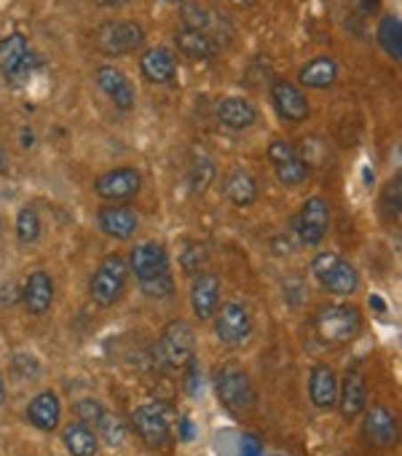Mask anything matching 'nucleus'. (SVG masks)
Wrapping results in <instances>:
<instances>
[{
    "label": "nucleus",
    "mask_w": 402,
    "mask_h": 456,
    "mask_svg": "<svg viewBox=\"0 0 402 456\" xmlns=\"http://www.w3.org/2000/svg\"><path fill=\"white\" fill-rule=\"evenodd\" d=\"M22 301H25L30 314H46L52 301H54V282H52V277L46 272H33L28 285H25Z\"/></svg>",
    "instance_id": "aec40b11"
},
{
    "label": "nucleus",
    "mask_w": 402,
    "mask_h": 456,
    "mask_svg": "<svg viewBox=\"0 0 402 456\" xmlns=\"http://www.w3.org/2000/svg\"><path fill=\"white\" fill-rule=\"evenodd\" d=\"M126 264L118 258V256H110L100 264V269L94 272L92 277V285H89V296L94 304L100 306H113L121 293H124V285H126Z\"/></svg>",
    "instance_id": "39448f33"
},
{
    "label": "nucleus",
    "mask_w": 402,
    "mask_h": 456,
    "mask_svg": "<svg viewBox=\"0 0 402 456\" xmlns=\"http://www.w3.org/2000/svg\"><path fill=\"white\" fill-rule=\"evenodd\" d=\"M164 4H182V0H164Z\"/></svg>",
    "instance_id": "c03bdc74"
},
{
    "label": "nucleus",
    "mask_w": 402,
    "mask_h": 456,
    "mask_svg": "<svg viewBox=\"0 0 402 456\" xmlns=\"http://www.w3.org/2000/svg\"><path fill=\"white\" fill-rule=\"evenodd\" d=\"M365 437L378 448H391L397 443V419L389 408L373 405L365 413Z\"/></svg>",
    "instance_id": "ddd939ff"
},
{
    "label": "nucleus",
    "mask_w": 402,
    "mask_h": 456,
    "mask_svg": "<svg viewBox=\"0 0 402 456\" xmlns=\"http://www.w3.org/2000/svg\"><path fill=\"white\" fill-rule=\"evenodd\" d=\"M370 304H373L378 312H383V301H381V298H370Z\"/></svg>",
    "instance_id": "79ce46f5"
},
{
    "label": "nucleus",
    "mask_w": 402,
    "mask_h": 456,
    "mask_svg": "<svg viewBox=\"0 0 402 456\" xmlns=\"http://www.w3.org/2000/svg\"><path fill=\"white\" fill-rule=\"evenodd\" d=\"M311 272L319 280V285L327 293H335V296H351L357 290V285H359V277H357L354 266L346 264L335 253H319L311 261Z\"/></svg>",
    "instance_id": "f03ea898"
},
{
    "label": "nucleus",
    "mask_w": 402,
    "mask_h": 456,
    "mask_svg": "<svg viewBox=\"0 0 402 456\" xmlns=\"http://www.w3.org/2000/svg\"><path fill=\"white\" fill-rule=\"evenodd\" d=\"M198 389H201V376H198L196 365L190 362V365H188V395H196Z\"/></svg>",
    "instance_id": "e433bc0d"
},
{
    "label": "nucleus",
    "mask_w": 402,
    "mask_h": 456,
    "mask_svg": "<svg viewBox=\"0 0 402 456\" xmlns=\"http://www.w3.org/2000/svg\"><path fill=\"white\" fill-rule=\"evenodd\" d=\"M338 403H341V413L346 419H357L365 411V405H367V387H365V376L357 368L346 370Z\"/></svg>",
    "instance_id": "a211bd4d"
},
{
    "label": "nucleus",
    "mask_w": 402,
    "mask_h": 456,
    "mask_svg": "<svg viewBox=\"0 0 402 456\" xmlns=\"http://www.w3.org/2000/svg\"><path fill=\"white\" fill-rule=\"evenodd\" d=\"M132 427L134 432L153 448H161L172 440V427L169 419L164 413V408L158 405H142L132 413Z\"/></svg>",
    "instance_id": "6e6552de"
},
{
    "label": "nucleus",
    "mask_w": 402,
    "mask_h": 456,
    "mask_svg": "<svg viewBox=\"0 0 402 456\" xmlns=\"http://www.w3.org/2000/svg\"><path fill=\"white\" fill-rule=\"evenodd\" d=\"M97 427L102 429V435H105V440H108L110 445H118V443H121L124 432H121V424H118L116 419H110L108 413H102V419L97 421Z\"/></svg>",
    "instance_id": "473e14b6"
},
{
    "label": "nucleus",
    "mask_w": 402,
    "mask_h": 456,
    "mask_svg": "<svg viewBox=\"0 0 402 456\" xmlns=\"http://www.w3.org/2000/svg\"><path fill=\"white\" fill-rule=\"evenodd\" d=\"M215 389L221 403L234 413H247L255 408V389L247 379V373L237 365H223L215 376Z\"/></svg>",
    "instance_id": "7ed1b4c3"
},
{
    "label": "nucleus",
    "mask_w": 402,
    "mask_h": 456,
    "mask_svg": "<svg viewBox=\"0 0 402 456\" xmlns=\"http://www.w3.org/2000/svg\"><path fill=\"white\" fill-rule=\"evenodd\" d=\"M0 159H4V156H0Z\"/></svg>",
    "instance_id": "49530a36"
},
{
    "label": "nucleus",
    "mask_w": 402,
    "mask_h": 456,
    "mask_svg": "<svg viewBox=\"0 0 402 456\" xmlns=\"http://www.w3.org/2000/svg\"><path fill=\"white\" fill-rule=\"evenodd\" d=\"M145 41V33L137 22H105L97 30V46L105 57H121V54H132L134 49H140Z\"/></svg>",
    "instance_id": "423d86ee"
},
{
    "label": "nucleus",
    "mask_w": 402,
    "mask_h": 456,
    "mask_svg": "<svg viewBox=\"0 0 402 456\" xmlns=\"http://www.w3.org/2000/svg\"><path fill=\"white\" fill-rule=\"evenodd\" d=\"M226 196L237 204V207H250L255 199H258V185L255 180L247 175V172H234L229 180H226Z\"/></svg>",
    "instance_id": "cd10ccee"
},
{
    "label": "nucleus",
    "mask_w": 402,
    "mask_h": 456,
    "mask_svg": "<svg viewBox=\"0 0 402 456\" xmlns=\"http://www.w3.org/2000/svg\"><path fill=\"white\" fill-rule=\"evenodd\" d=\"M231 4H237V6H242V4H250V0H231Z\"/></svg>",
    "instance_id": "37998d69"
},
{
    "label": "nucleus",
    "mask_w": 402,
    "mask_h": 456,
    "mask_svg": "<svg viewBox=\"0 0 402 456\" xmlns=\"http://www.w3.org/2000/svg\"><path fill=\"white\" fill-rule=\"evenodd\" d=\"M140 70H142V76H145L148 81H153V84H166V81L174 78L177 65H174V57H172L169 49L156 46V49H148V52L142 54Z\"/></svg>",
    "instance_id": "4be33fe9"
},
{
    "label": "nucleus",
    "mask_w": 402,
    "mask_h": 456,
    "mask_svg": "<svg viewBox=\"0 0 402 456\" xmlns=\"http://www.w3.org/2000/svg\"><path fill=\"white\" fill-rule=\"evenodd\" d=\"M76 413H78V419H81V424H97L100 419H102V405L97 403V400H81L78 405H76Z\"/></svg>",
    "instance_id": "2f4dec72"
},
{
    "label": "nucleus",
    "mask_w": 402,
    "mask_h": 456,
    "mask_svg": "<svg viewBox=\"0 0 402 456\" xmlns=\"http://www.w3.org/2000/svg\"><path fill=\"white\" fill-rule=\"evenodd\" d=\"M166 269H169V261H166V253H164L161 245L145 242V245L134 248V253H132V272H134V277L142 285L166 277L169 274Z\"/></svg>",
    "instance_id": "f8f14e48"
},
{
    "label": "nucleus",
    "mask_w": 402,
    "mask_h": 456,
    "mask_svg": "<svg viewBox=\"0 0 402 456\" xmlns=\"http://www.w3.org/2000/svg\"><path fill=\"white\" fill-rule=\"evenodd\" d=\"M0 228H4V223H0Z\"/></svg>",
    "instance_id": "a18cd8bd"
},
{
    "label": "nucleus",
    "mask_w": 402,
    "mask_h": 456,
    "mask_svg": "<svg viewBox=\"0 0 402 456\" xmlns=\"http://www.w3.org/2000/svg\"><path fill=\"white\" fill-rule=\"evenodd\" d=\"M97 6H102V9H121V6H126L129 0H94Z\"/></svg>",
    "instance_id": "58836bf2"
},
{
    "label": "nucleus",
    "mask_w": 402,
    "mask_h": 456,
    "mask_svg": "<svg viewBox=\"0 0 402 456\" xmlns=\"http://www.w3.org/2000/svg\"><path fill=\"white\" fill-rule=\"evenodd\" d=\"M221 304V280L215 274H201L190 290V306L198 320H210Z\"/></svg>",
    "instance_id": "dca6fc26"
},
{
    "label": "nucleus",
    "mask_w": 402,
    "mask_h": 456,
    "mask_svg": "<svg viewBox=\"0 0 402 456\" xmlns=\"http://www.w3.org/2000/svg\"><path fill=\"white\" fill-rule=\"evenodd\" d=\"M182 28L185 30H207V25H210V14L201 9L198 4H190V6H185L182 9Z\"/></svg>",
    "instance_id": "7c9ffc66"
},
{
    "label": "nucleus",
    "mask_w": 402,
    "mask_h": 456,
    "mask_svg": "<svg viewBox=\"0 0 402 456\" xmlns=\"http://www.w3.org/2000/svg\"><path fill=\"white\" fill-rule=\"evenodd\" d=\"M309 395H311V403H314L317 408H333V405L338 403V381H335L333 368L317 365V368L311 370Z\"/></svg>",
    "instance_id": "5701e85b"
},
{
    "label": "nucleus",
    "mask_w": 402,
    "mask_h": 456,
    "mask_svg": "<svg viewBox=\"0 0 402 456\" xmlns=\"http://www.w3.org/2000/svg\"><path fill=\"white\" fill-rule=\"evenodd\" d=\"M100 228L108 237L129 240L137 232V215L129 207H102L100 209Z\"/></svg>",
    "instance_id": "412c9836"
},
{
    "label": "nucleus",
    "mask_w": 402,
    "mask_h": 456,
    "mask_svg": "<svg viewBox=\"0 0 402 456\" xmlns=\"http://www.w3.org/2000/svg\"><path fill=\"white\" fill-rule=\"evenodd\" d=\"M177 52L188 60H210L215 54V44L205 30H180L174 36Z\"/></svg>",
    "instance_id": "393cba45"
},
{
    "label": "nucleus",
    "mask_w": 402,
    "mask_h": 456,
    "mask_svg": "<svg viewBox=\"0 0 402 456\" xmlns=\"http://www.w3.org/2000/svg\"><path fill=\"white\" fill-rule=\"evenodd\" d=\"M317 333L330 341V344H349L359 336L362 330V317L354 306H343V304H333L319 309L317 320Z\"/></svg>",
    "instance_id": "f257e3e1"
},
{
    "label": "nucleus",
    "mask_w": 402,
    "mask_h": 456,
    "mask_svg": "<svg viewBox=\"0 0 402 456\" xmlns=\"http://www.w3.org/2000/svg\"><path fill=\"white\" fill-rule=\"evenodd\" d=\"M62 437H65V448L70 451V456H94L97 453V435L81 421L70 424Z\"/></svg>",
    "instance_id": "bb28decb"
},
{
    "label": "nucleus",
    "mask_w": 402,
    "mask_h": 456,
    "mask_svg": "<svg viewBox=\"0 0 402 456\" xmlns=\"http://www.w3.org/2000/svg\"><path fill=\"white\" fill-rule=\"evenodd\" d=\"M210 180H213V164L210 161H198L196 169H193V191H205Z\"/></svg>",
    "instance_id": "f704fd0d"
},
{
    "label": "nucleus",
    "mask_w": 402,
    "mask_h": 456,
    "mask_svg": "<svg viewBox=\"0 0 402 456\" xmlns=\"http://www.w3.org/2000/svg\"><path fill=\"white\" fill-rule=\"evenodd\" d=\"M335 76H338V68L330 57H317L309 65H303L298 73L301 84L309 89H327L335 81Z\"/></svg>",
    "instance_id": "a878e982"
},
{
    "label": "nucleus",
    "mask_w": 402,
    "mask_h": 456,
    "mask_svg": "<svg viewBox=\"0 0 402 456\" xmlns=\"http://www.w3.org/2000/svg\"><path fill=\"white\" fill-rule=\"evenodd\" d=\"M269 159H271V164L277 169L279 183H285L290 188L301 185L309 177V164L298 156V151L287 140H274L269 145Z\"/></svg>",
    "instance_id": "0eeeda50"
},
{
    "label": "nucleus",
    "mask_w": 402,
    "mask_h": 456,
    "mask_svg": "<svg viewBox=\"0 0 402 456\" xmlns=\"http://www.w3.org/2000/svg\"><path fill=\"white\" fill-rule=\"evenodd\" d=\"M28 62H30V46L25 36L14 33L0 41V73L17 78L28 70Z\"/></svg>",
    "instance_id": "f3484780"
},
{
    "label": "nucleus",
    "mask_w": 402,
    "mask_h": 456,
    "mask_svg": "<svg viewBox=\"0 0 402 456\" xmlns=\"http://www.w3.org/2000/svg\"><path fill=\"white\" fill-rule=\"evenodd\" d=\"M215 333L229 346L245 344L250 338V333H253V320H250L247 309L242 304L221 306V314H218V322H215Z\"/></svg>",
    "instance_id": "9d476101"
},
{
    "label": "nucleus",
    "mask_w": 402,
    "mask_h": 456,
    "mask_svg": "<svg viewBox=\"0 0 402 456\" xmlns=\"http://www.w3.org/2000/svg\"><path fill=\"white\" fill-rule=\"evenodd\" d=\"M271 100H274V105H277V110H279L282 118H287L293 124H301V121L309 118V102L301 94V89H295L293 84L277 81L271 86Z\"/></svg>",
    "instance_id": "2eb2a0df"
},
{
    "label": "nucleus",
    "mask_w": 402,
    "mask_h": 456,
    "mask_svg": "<svg viewBox=\"0 0 402 456\" xmlns=\"http://www.w3.org/2000/svg\"><path fill=\"white\" fill-rule=\"evenodd\" d=\"M242 456H263V451H261V445H258L255 437H245V443H242Z\"/></svg>",
    "instance_id": "4c0bfd02"
},
{
    "label": "nucleus",
    "mask_w": 402,
    "mask_h": 456,
    "mask_svg": "<svg viewBox=\"0 0 402 456\" xmlns=\"http://www.w3.org/2000/svg\"><path fill=\"white\" fill-rule=\"evenodd\" d=\"M180 429H182V440H190L193 429H190V421H188V419H182V421H180Z\"/></svg>",
    "instance_id": "ea45409f"
},
{
    "label": "nucleus",
    "mask_w": 402,
    "mask_h": 456,
    "mask_svg": "<svg viewBox=\"0 0 402 456\" xmlns=\"http://www.w3.org/2000/svg\"><path fill=\"white\" fill-rule=\"evenodd\" d=\"M4 400H6V384H4V379H0V405H4Z\"/></svg>",
    "instance_id": "a19ab883"
},
{
    "label": "nucleus",
    "mask_w": 402,
    "mask_h": 456,
    "mask_svg": "<svg viewBox=\"0 0 402 456\" xmlns=\"http://www.w3.org/2000/svg\"><path fill=\"white\" fill-rule=\"evenodd\" d=\"M193 328L182 320H174L164 328L158 341V357L169 368H188L193 362Z\"/></svg>",
    "instance_id": "20e7f679"
},
{
    "label": "nucleus",
    "mask_w": 402,
    "mask_h": 456,
    "mask_svg": "<svg viewBox=\"0 0 402 456\" xmlns=\"http://www.w3.org/2000/svg\"><path fill=\"white\" fill-rule=\"evenodd\" d=\"M218 121L226 126V129H247L258 121V110L250 100H242V97H226L221 105H218Z\"/></svg>",
    "instance_id": "6ab92c4d"
},
{
    "label": "nucleus",
    "mask_w": 402,
    "mask_h": 456,
    "mask_svg": "<svg viewBox=\"0 0 402 456\" xmlns=\"http://www.w3.org/2000/svg\"><path fill=\"white\" fill-rule=\"evenodd\" d=\"M378 44H381V49L391 60L402 57V30H399V20L397 17H383L381 20V25H378Z\"/></svg>",
    "instance_id": "c85d7f7f"
},
{
    "label": "nucleus",
    "mask_w": 402,
    "mask_h": 456,
    "mask_svg": "<svg viewBox=\"0 0 402 456\" xmlns=\"http://www.w3.org/2000/svg\"><path fill=\"white\" fill-rule=\"evenodd\" d=\"M28 419L33 427L44 429V432H52L57 424H60V400L54 392H41L30 408H28Z\"/></svg>",
    "instance_id": "b1692460"
},
{
    "label": "nucleus",
    "mask_w": 402,
    "mask_h": 456,
    "mask_svg": "<svg viewBox=\"0 0 402 456\" xmlns=\"http://www.w3.org/2000/svg\"><path fill=\"white\" fill-rule=\"evenodd\" d=\"M140 172L132 167H121L113 172H105L102 177H97L94 191L97 196L108 199V201H118V199H129L140 191Z\"/></svg>",
    "instance_id": "9b49d317"
},
{
    "label": "nucleus",
    "mask_w": 402,
    "mask_h": 456,
    "mask_svg": "<svg viewBox=\"0 0 402 456\" xmlns=\"http://www.w3.org/2000/svg\"><path fill=\"white\" fill-rule=\"evenodd\" d=\"M38 234H41V220L33 207H25L17 217V237H20V242L30 245L38 240Z\"/></svg>",
    "instance_id": "c756f323"
},
{
    "label": "nucleus",
    "mask_w": 402,
    "mask_h": 456,
    "mask_svg": "<svg viewBox=\"0 0 402 456\" xmlns=\"http://www.w3.org/2000/svg\"><path fill=\"white\" fill-rule=\"evenodd\" d=\"M205 258H207L205 248H201V245L196 248V245H193V248L182 256V269H185L188 274H193V272H198L201 264H205Z\"/></svg>",
    "instance_id": "72a5a7b5"
},
{
    "label": "nucleus",
    "mask_w": 402,
    "mask_h": 456,
    "mask_svg": "<svg viewBox=\"0 0 402 456\" xmlns=\"http://www.w3.org/2000/svg\"><path fill=\"white\" fill-rule=\"evenodd\" d=\"M330 228V207L322 196H311L303 201L298 215V234L306 245H319Z\"/></svg>",
    "instance_id": "1a4fd4ad"
},
{
    "label": "nucleus",
    "mask_w": 402,
    "mask_h": 456,
    "mask_svg": "<svg viewBox=\"0 0 402 456\" xmlns=\"http://www.w3.org/2000/svg\"><path fill=\"white\" fill-rule=\"evenodd\" d=\"M97 86L113 100V105L118 110H132L134 108V86L129 84V78L116 70L113 65H105L97 70Z\"/></svg>",
    "instance_id": "4468645a"
},
{
    "label": "nucleus",
    "mask_w": 402,
    "mask_h": 456,
    "mask_svg": "<svg viewBox=\"0 0 402 456\" xmlns=\"http://www.w3.org/2000/svg\"><path fill=\"white\" fill-rule=\"evenodd\" d=\"M351 9L359 14V17H370L381 9V0H351Z\"/></svg>",
    "instance_id": "c9c22d12"
}]
</instances>
